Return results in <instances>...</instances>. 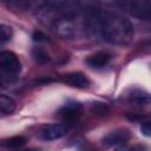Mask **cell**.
Listing matches in <instances>:
<instances>
[{
  "instance_id": "cell-7",
  "label": "cell",
  "mask_w": 151,
  "mask_h": 151,
  "mask_svg": "<svg viewBox=\"0 0 151 151\" xmlns=\"http://www.w3.org/2000/svg\"><path fill=\"white\" fill-rule=\"evenodd\" d=\"M126 100L129 104L137 106V107H143L149 105L150 103V94L145 90L140 88H132L127 94H126Z\"/></svg>"
},
{
  "instance_id": "cell-8",
  "label": "cell",
  "mask_w": 151,
  "mask_h": 151,
  "mask_svg": "<svg viewBox=\"0 0 151 151\" xmlns=\"http://www.w3.org/2000/svg\"><path fill=\"white\" fill-rule=\"evenodd\" d=\"M63 80L68 84L70 86L78 87V88H85L90 85V79L81 72H71L63 77Z\"/></svg>"
},
{
  "instance_id": "cell-5",
  "label": "cell",
  "mask_w": 151,
  "mask_h": 151,
  "mask_svg": "<svg viewBox=\"0 0 151 151\" xmlns=\"http://www.w3.org/2000/svg\"><path fill=\"white\" fill-rule=\"evenodd\" d=\"M67 133V126L63 124H50L41 127L39 136L44 140H55L59 139Z\"/></svg>"
},
{
  "instance_id": "cell-1",
  "label": "cell",
  "mask_w": 151,
  "mask_h": 151,
  "mask_svg": "<svg viewBox=\"0 0 151 151\" xmlns=\"http://www.w3.org/2000/svg\"><path fill=\"white\" fill-rule=\"evenodd\" d=\"M98 29L103 39L113 45H127L134 34L133 25L126 17L111 12L98 14Z\"/></svg>"
},
{
  "instance_id": "cell-4",
  "label": "cell",
  "mask_w": 151,
  "mask_h": 151,
  "mask_svg": "<svg viewBox=\"0 0 151 151\" xmlns=\"http://www.w3.org/2000/svg\"><path fill=\"white\" fill-rule=\"evenodd\" d=\"M83 114V106L77 101H68L63 105L59 111V118L66 124H76Z\"/></svg>"
},
{
  "instance_id": "cell-16",
  "label": "cell",
  "mask_w": 151,
  "mask_h": 151,
  "mask_svg": "<svg viewBox=\"0 0 151 151\" xmlns=\"http://www.w3.org/2000/svg\"><path fill=\"white\" fill-rule=\"evenodd\" d=\"M113 151H146V147L144 145H134V146H127V145H119Z\"/></svg>"
},
{
  "instance_id": "cell-15",
  "label": "cell",
  "mask_w": 151,
  "mask_h": 151,
  "mask_svg": "<svg viewBox=\"0 0 151 151\" xmlns=\"http://www.w3.org/2000/svg\"><path fill=\"white\" fill-rule=\"evenodd\" d=\"M9 8L12 9H18V11H26L29 8L31 4L28 1H9L6 4Z\"/></svg>"
},
{
  "instance_id": "cell-13",
  "label": "cell",
  "mask_w": 151,
  "mask_h": 151,
  "mask_svg": "<svg viewBox=\"0 0 151 151\" xmlns=\"http://www.w3.org/2000/svg\"><path fill=\"white\" fill-rule=\"evenodd\" d=\"M91 111L96 114H99V116H105L109 113L110 109L109 106L105 104V103H101V101H93L91 104Z\"/></svg>"
},
{
  "instance_id": "cell-9",
  "label": "cell",
  "mask_w": 151,
  "mask_h": 151,
  "mask_svg": "<svg viewBox=\"0 0 151 151\" xmlns=\"http://www.w3.org/2000/svg\"><path fill=\"white\" fill-rule=\"evenodd\" d=\"M111 60V54L107 52H97L86 59V64L92 68L105 67Z\"/></svg>"
},
{
  "instance_id": "cell-2",
  "label": "cell",
  "mask_w": 151,
  "mask_h": 151,
  "mask_svg": "<svg viewBox=\"0 0 151 151\" xmlns=\"http://www.w3.org/2000/svg\"><path fill=\"white\" fill-rule=\"evenodd\" d=\"M118 6L129 13L132 17L147 20L151 15V2L150 1H140V0H132V1H120Z\"/></svg>"
},
{
  "instance_id": "cell-6",
  "label": "cell",
  "mask_w": 151,
  "mask_h": 151,
  "mask_svg": "<svg viewBox=\"0 0 151 151\" xmlns=\"http://www.w3.org/2000/svg\"><path fill=\"white\" fill-rule=\"evenodd\" d=\"M130 139V132L127 130H114L110 133H107L103 138V145L106 147L110 146H119L125 144Z\"/></svg>"
},
{
  "instance_id": "cell-10",
  "label": "cell",
  "mask_w": 151,
  "mask_h": 151,
  "mask_svg": "<svg viewBox=\"0 0 151 151\" xmlns=\"http://www.w3.org/2000/svg\"><path fill=\"white\" fill-rule=\"evenodd\" d=\"M15 101L13 98L6 94H0V114L8 116L15 111Z\"/></svg>"
},
{
  "instance_id": "cell-19",
  "label": "cell",
  "mask_w": 151,
  "mask_h": 151,
  "mask_svg": "<svg viewBox=\"0 0 151 151\" xmlns=\"http://www.w3.org/2000/svg\"><path fill=\"white\" fill-rule=\"evenodd\" d=\"M1 84H2V80H1V77H0V86H1Z\"/></svg>"
},
{
  "instance_id": "cell-12",
  "label": "cell",
  "mask_w": 151,
  "mask_h": 151,
  "mask_svg": "<svg viewBox=\"0 0 151 151\" xmlns=\"http://www.w3.org/2000/svg\"><path fill=\"white\" fill-rule=\"evenodd\" d=\"M32 57L38 64H45L50 60L48 53L45 50L40 48V47H35V48L32 50Z\"/></svg>"
},
{
  "instance_id": "cell-3",
  "label": "cell",
  "mask_w": 151,
  "mask_h": 151,
  "mask_svg": "<svg viewBox=\"0 0 151 151\" xmlns=\"http://www.w3.org/2000/svg\"><path fill=\"white\" fill-rule=\"evenodd\" d=\"M0 71L7 74H18L21 71V61L12 51L0 52Z\"/></svg>"
},
{
  "instance_id": "cell-11",
  "label": "cell",
  "mask_w": 151,
  "mask_h": 151,
  "mask_svg": "<svg viewBox=\"0 0 151 151\" xmlns=\"http://www.w3.org/2000/svg\"><path fill=\"white\" fill-rule=\"evenodd\" d=\"M27 139L24 136H13L9 138H5L0 140V146L8 147V149H19L26 144Z\"/></svg>"
},
{
  "instance_id": "cell-20",
  "label": "cell",
  "mask_w": 151,
  "mask_h": 151,
  "mask_svg": "<svg viewBox=\"0 0 151 151\" xmlns=\"http://www.w3.org/2000/svg\"><path fill=\"white\" fill-rule=\"evenodd\" d=\"M22 151H32V150H22Z\"/></svg>"
},
{
  "instance_id": "cell-18",
  "label": "cell",
  "mask_w": 151,
  "mask_h": 151,
  "mask_svg": "<svg viewBox=\"0 0 151 151\" xmlns=\"http://www.w3.org/2000/svg\"><path fill=\"white\" fill-rule=\"evenodd\" d=\"M140 131L144 136L150 137L151 136V124H150V122H144L140 126Z\"/></svg>"
},
{
  "instance_id": "cell-17",
  "label": "cell",
  "mask_w": 151,
  "mask_h": 151,
  "mask_svg": "<svg viewBox=\"0 0 151 151\" xmlns=\"http://www.w3.org/2000/svg\"><path fill=\"white\" fill-rule=\"evenodd\" d=\"M32 39H33V41L41 42V41H46V40H47V37H46V34H45L44 32H41V31H35V32L33 33V35H32Z\"/></svg>"
},
{
  "instance_id": "cell-14",
  "label": "cell",
  "mask_w": 151,
  "mask_h": 151,
  "mask_svg": "<svg viewBox=\"0 0 151 151\" xmlns=\"http://www.w3.org/2000/svg\"><path fill=\"white\" fill-rule=\"evenodd\" d=\"M12 35H13L12 28L9 26H7V25L0 24V45L9 41L12 39Z\"/></svg>"
}]
</instances>
